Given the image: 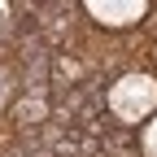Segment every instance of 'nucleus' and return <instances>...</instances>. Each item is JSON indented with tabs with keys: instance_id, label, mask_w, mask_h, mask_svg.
I'll use <instances>...</instances> for the list:
<instances>
[{
	"instance_id": "3",
	"label": "nucleus",
	"mask_w": 157,
	"mask_h": 157,
	"mask_svg": "<svg viewBox=\"0 0 157 157\" xmlns=\"http://www.w3.org/2000/svg\"><path fill=\"white\" fill-rule=\"evenodd\" d=\"M144 157H157V118H153L148 131H144Z\"/></svg>"
},
{
	"instance_id": "1",
	"label": "nucleus",
	"mask_w": 157,
	"mask_h": 157,
	"mask_svg": "<svg viewBox=\"0 0 157 157\" xmlns=\"http://www.w3.org/2000/svg\"><path fill=\"white\" fill-rule=\"evenodd\" d=\"M109 109L122 118V122H140L157 109V78L148 74H122L109 87Z\"/></svg>"
},
{
	"instance_id": "2",
	"label": "nucleus",
	"mask_w": 157,
	"mask_h": 157,
	"mask_svg": "<svg viewBox=\"0 0 157 157\" xmlns=\"http://www.w3.org/2000/svg\"><path fill=\"white\" fill-rule=\"evenodd\" d=\"M87 13L96 17V22H105V26H127L135 22V17H144V5L148 0H83Z\"/></svg>"
}]
</instances>
